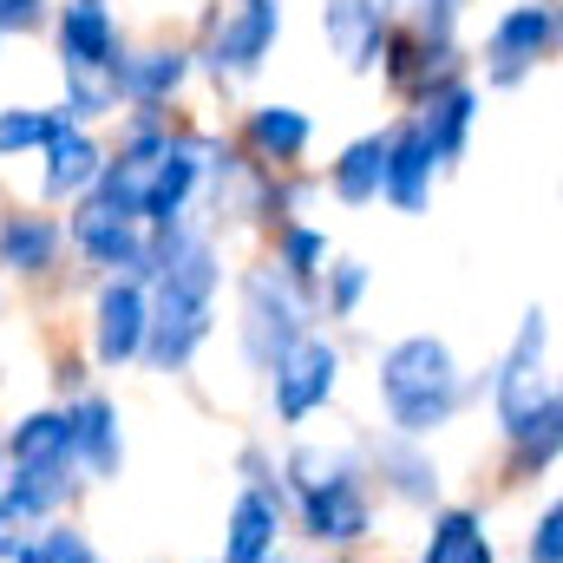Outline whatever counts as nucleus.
I'll use <instances>...</instances> for the list:
<instances>
[{"label":"nucleus","instance_id":"f257e3e1","mask_svg":"<svg viewBox=\"0 0 563 563\" xmlns=\"http://www.w3.org/2000/svg\"><path fill=\"white\" fill-rule=\"evenodd\" d=\"M217 288H223V243L203 223H170L144 230V295H151V328H144V367L151 374H190L203 341L217 334Z\"/></svg>","mask_w":563,"mask_h":563},{"label":"nucleus","instance_id":"f03ea898","mask_svg":"<svg viewBox=\"0 0 563 563\" xmlns=\"http://www.w3.org/2000/svg\"><path fill=\"white\" fill-rule=\"evenodd\" d=\"M374 394H380V413L400 439H432L472 400V387H465V374H459V361L439 334L387 341L380 361H374Z\"/></svg>","mask_w":563,"mask_h":563},{"label":"nucleus","instance_id":"7ed1b4c3","mask_svg":"<svg viewBox=\"0 0 563 563\" xmlns=\"http://www.w3.org/2000/svg\"><path fill=\"white\" fill-rule=\"evenodd\" d=\"M301 334H314V295L295 288V282H282L269 263L243 269V282H236V341H243V361L256 374H269Z\"/></svg>","mask_w":563,"mask_h":563},{"label":"nucleus","instance_id":"20e7f679","mask_svg":"<svg viewBox=\"0 0 563 563\" xmlns=\"http://www.w3.org/2000/svg\"><path fill=\"white\" fill-rule=\"evenodd\" d=\"M551 400H558V387H551V314L544 308H525L511 347L492 367V420H498L505 439H525L531 420Z\"/></svg>","mask_w":563,"mask_h":563},{"label":"nucleus","instance_id":"39448f33","mask_svg":"<svg viewBox=\"0 0 563 563\" xmlns=\"http://www.w3.org/2000/svg\"><path fill=\"white\" fill-rule=\"evenodd\" d=\"M282 498H295V525H301V538L321 544V551H354V544L374 538L367 459H354V465H341V472H328V478H314V485H301V492H282Z\"/></svg>","mask_w":563,"mask_h":563},{"label":"nucleus","instance_id":"423d86ee","mask_svg":"<svg viewBox=\"0 0 563 563\" xmlns=\"http://www.w3.org/2000/svg\"><path fill=\"white\" fill-rule=\"evenodd\" d=\"M282 26H288L282 0H230V13H217L210 33H203V73H210L217 86L256 79V73L269 66V53H276Z\"/></svg>","mask_w":563,"mask_h":563},{"label":"nucleus","instance_id":"0eeeda50","mask_svg":"<svg viewBox=\"0 0 563 563\" xmlns=\"http://www.w3.org/2000/svg\"><path fill=\"white\" fill-rule=\"evenodd\" d=\"M558 33H563L558 0H518V7H505L492 20V33H485V86H498V92L525 86L558 53Z\"/></svg>","mask_w":563,"mask_h":563},{"label":"nucleus","instance_id":"6e6552de","mask_svg":"<svg viewBox=\"0 0 563 563\" xmlns=\"http://www.w3.org/2000/svg\"><path fill=\"white\" fill-rule=\"evenodd\" d=\"M334 394H341V347L328 334H301L276 367H269V413L282 426L314 420Z\"/></svg>","mask_w":563,"mask_h":563},{"label":"nucleus","instance_id":"1a4fd4ad","mask_svg":"<svg viewBox=\"0 0 563 563\" xmlns=\"http://www.w3.org/2000/svg\"><path fill=\"white\" fill-rule=\"evenodd\" d=\"M203 151H210L203 132H170L157 164L144 170V203H139L144 230H170V223L190 217V203L203 197Z\"/></svg>","mask_w":563,"mask_h":563},{"label":"nucleus","instance_id":"9d476101","mask_svg":"<svg viewBox=\"0 0 563 563\" xmlns=\"http://www.w3.org/2000/svg\"><path fill=\"white\" fill-rule=\"evenodd\" d=\"M66 243H73L79 263L99 269V276L144 282V223L119 217V210H106L99 197H79V203H73V217H66Z\"/></svg>","mask_w":563,"mask_h":563},{"label":"nucleus","instance_id":"9b49d317","mask_svg":"<svg viewBox=\"0 0 563 563\" xmlns=\"http://www.w3.org/2000/svg\"><path fill=\"white\" fill-rule=\"evenodd\" d=\"M46 26H53V53H59V79L66 73H112L125 53L112 0H66V7H53Z\"/></svg>","mask_w":563,"mask_h":563},{"label":"nucleus","instance_id":"f8f14e48","mask_svg":"<svg viewBox=\"0 0 563 563\" xmlns=\"http://www.w3.org/2000/svg\"><path fill=\"white\" fill-rule=\"evenodd\" d=\"M144 328H151V295L132 276H106V288L92 295V361L106 374L132 367L144 354Z\"/></svg>","mask_w":563,"mask_h":563},{"label":"nucleus","instance_id":"ddd939ff","mask_svg":"<svg viewBox=\"0 0 563 563\" xmlns=\"http://www.w3.org/2000/svg\"><path fill=\"white\" fill-rule=\"evenodd\" d=\"M472 125H478V86H472L465 73L413 99V132L426 139V151H432V164H439V170H452V164L465 157Z\"/></svg>","mask_w":563,"mask_h":563},{"label":"nucleus","instance_id":"4468645a","mask_svg":"<svg viewBox=\"0 0 563 563\" xmlns=\"http://www.w3.org/2000/svg\"><path fill=\"white\" fill-rule=\"evenodd\" d=\"M197 73V53L190 46H144V53H119L112 66V86H119V106L132 112H164Z\"/></svg>","mask_w":563,"mask_h":563},{"label":"nucleus","instance_id":"2eb2a0df","mask_svg":"<svg viewBox=\"0 0 563 563\" xmlns=\"http://www.w3.org/2000/svg\"><path fill=\"white\" fill-rule=\"evenodd\" d=\"M387 26H394L387 0H321V40L334 46V59L347 73H380Z\"/></svg>","mask_w":563,"mask_h":563},{"label":"nucleus","instance_id":"dca6fc26","mask_svg":"<svg viewBox=\"0 0 563 563\" xmlns=\"http://www.w3.org/2000/svg\"><path fill=\"white\" fill-rule=\"evenodd\" d=\"M282 525H288V498L282 485H243L230 518H223V563H263L282 551Z\"/></svg>","mask_w":563,"mask_h":563},{"label":"nucleus","instance_id":"f3484780","mask_svg":"<svg viewBox=\"0 0 563 563\" xmlns=\"http://www.w3.org/2000/svg\"><path fill=\"white\" fill-rule=\"evenodd\" d=\"M66 420H73V465H79V478L112 485L125 472V420H119V407L106 394H79L66 407Z\"/></svg>","mask_w":563,"mask_h":563},{"label":"nucleus","instance_id":"a211bd4d","mask_svg":"<svg viewBox=\"0 0 563 563\" xmlns=\"http://www.w3.org/2000/svg\"><path fill=\"white\" fill-rule=\"evenodd\" d=\"M66 256V223L46 210H0V269L40 282L59 269Z\"/></svg>","mask_w":563,"mask_h":563},{"label":"nucleus","instance_id":"6ab92c4d","mask_svg":"<svg viewBox=\"0 0 563 563\" xmlns=\"http://www.w3.org/2000/svg\"><path fill=\"white\" fill-rule=\"evenodd\" d=\"M40 151H46V177H40L46 203H79L99 184V170H106V144L92 139L86 125H66V119H59V132Z\"/></svg>","mask_w":563,"mask_h":563},{"label":"nucleus","instance_id":"aec40b11","mask_svg":"<svg viewBox=\"0 0 563 563\" xmlns=\"http://www.w3.org/2000/svg\"><path fill=\"white\" fill-rule=\"evenodd\" d=\"M432 177H439V164H432L426 139L413 132V119L387 125V164H380V197H387L394 210L420 217L426 203H432Z\"/></svg>","mask_w":563,"mask_h":563},{"label":"nucleus","instance_id":"412c9836","mask_svg":"<svg viewBox=\"0 0 563 563\" xmlns=\"http://www.w3.org/2000/svg\"><path fill=\"white\" fill-rule=\"evenodd\" d=\"M73 492H79V472H73V465H13V472L0 478V505H7L20 525H53V518H66Z\"/></svg>","mask_w":563,"mask_h":563},{"label":"nucleus","instance_id":"4be33fe9","mask_svg":"<svg viewBox=\"0 0 563 563\" xmlns=\"http://www.w3.org/2000/svg\"><path fill=\"white\" fill-rule=\"evenodd\" d=\"M308 139H314V119L301 106H250V119H243V151L263 170H295Z\"/></svg>","mask_w":563,"mask_h":563},{"label":"nucleus","instance_id":"5701e85b","mask_svg":"<svg viewBox=\"0 0 563 563\" xmlns=\"http://www.w3.org/2000/svg\"><path fill=\"white\" fill-rule=\"evenodd\" d=\"M374 472H380V485L400 498V505H439V459L426 452V439H400V432H387L380 445H374Z\"/></svg>","mask_w":563,"mask_h":563},{"label":"nucleus","instance_id":"b1692460","mask_svg":"<svg viewBox=\"0 0 563 563\" xmlns=\"http://www.w3.org/2000/svg\"><path fill=\"white\" fill-rule=\"evenodd\" d=\"M420 563H498V544L485 531V511L472 505H439L432 525H426Z\"/></svg>","mask_w":563,"mask_h":563},{"label":"nucleus","instance_id":"393cba45","mask_svg":"<svg viewBox=\"0 0 563 563\" xmlns=\"http://www.w3.org/2000/svg\"><path fill=\"white\" fill-rule=\"evenodd\" d=\"M380 164H387V132H361L334 151L328 164V197L347 203V210H367L380 203Z\"/></svg>","mask_w":563,"mask_h":563},{"label":"nucleus","instance_id":"a878e982","mask_svg":"<svg viewBox=\"0 0 563 563\" xmlns=\"http://www.w3.org/2000/svg\"><path fill=\"white\" fill-rule=\"evenodd\" d=\"M0 445H7V465H73V420L66 407H33L13 420V432H0Z\"/></svg>","mask_w":563,"mask_h":563},{"label":"nucleus","instance_id":"bb28decb","mask_svg":"<svg viewBox=\"0 0 563 563\" xmlns=\"http://www.w3.org/2000/svg\"><path fill=\"white\" fill-rule=\"evenodd\" d=\"M328 230L321 223H308V217H295V223H276V256H269V269L282 282H295V288H308L314 295V282L328 269Z\"/></svg>","mask_w":563,"mask_h":563},{"label":"nucleus","instance_id":"cd10ccee","mask_svg":"<svg viewBox=\"0 0 563 563\" xmlns=\"http://www.w3.org/2000/svg\"><path fill=\"white\" fill-rule=\"evenodd\" d=\"M367 288H374V269L361 256H328V269L314 282V308H328L334 321H354L361 301H367Z\"/></svg>","mask_w":563,"mask_h":563},{"label":"nucleus","instance_id":"c85d7f7f","mask_svg":"<svg viewBox=\"0 0 563 563\" xmlns=\"http://www.w3.org/2000/svg\"><path fill=\"white\" fill-rule=\"evenodd\" d=\"M558 452H563V407L551 400V407L531 420L525 439H511V478H544V472L558 465Z\"/></svg>","mask_w":563,"mask_h":563},{"label":"nucleus","instance_id":"c756f323","mask_svg":"<svg viewBox=\"0 0 563 563\" xmlns=\"http://www.w3.org/2000/svg\"><path fill=\"white\" fill-rule=\"evenodd\" d=\"M59 119L66 125H99V119H119V86L112 73H66V99H59Z\"/></svg>","mask_w":563,"mask_h":563},{"label":"nucleus","instance_id":"7c9ffc66","mask_svg":"<svg viewBox=\"0 0 563 563\" xmlns=\"http://www.w3.org/2000/svg\"><path fill=\"white\" fill-rule=\"evenodd\" d=\"M53 132H59V106H7L0 112V157L40 151Z\"/></svg>","mask_w":563,"mask_h":563},{"label":"nucleus","instance_id":"2f4dec72","mask_svg":"<svg viewBox=\"0 0 563 563\" xmlns=\"http://www.w3.org/2000/svg\"><path fill=\"white\" fill-rule=\"evenodd\" d=\"M33 544H40V563H99L92 538H86L79 525H66V518L40 525V531H33Z\"/></svg>","mask_w":563,"mask_h":563},{"label":"nucleus","instance_id":"473e14b6","mask_svg":"<svg viewBox=\"0 0 563 563\" xmlns=\"http://www.w3.org/2000/svg\"><path fill=\"white\" fill-rule=\"evenodd\" d=\"M525 563H563V511L544 505L531 518V538H525Z\"/></svg>","mask_w":563,"mask_h":563},{"label":"nucleus","instance_id":"72a5a7b5","mask_svg":"<svg viewBox=\"0 0 563 563\" xmlns=\"http://www.w3.org/2000/svg\"><path fill=\"white\" fill-rule=\"evenodd\" d=\"M53 20V0H0V40H26Z\"/></svg>","mask_w":563,"mask_h":563},{"label":"nucleus","instance_id":"f704fd0d","mask_svg":"<svg viewBox=\"0 0 563 563\" xmlns=\"http://www.w3.org/2000/svg\"><path fill=\"white\" fill-rule=\"evenodd\" d=\"M236 472H243V485H282L269 445H243V452H236Z\"/></svg>","mask_w":563,"mask_h":563},{"label":"nucleus","instance_id":"c9c22d12","mask_svg":"<svg viewBox=\"0 0 563 563\" xmlns=\"http://www.w3.org/2000/svg\"><path fill=\"white\" fill-rule=\"evenodd\" d=\"M20 544H26V525L0 505V563H13V551H20Z\"/></svg>","mask_w":563,"mask_h":563},{"label":"nucleus","instance_id":"e433bc0d","mask_svg":"<svg viewBox=\"0 0 563 563\" xmlns=\"http://www.w3.org/2000/svg\"><path fill=\"white\" fill-rule=\"evenodd\" d=\"M263 563H288V558H282V551H276V558H263Z\"/></svg>","mask_w":563,"mask_h":563},{"label":"nucleus","instance_id":"4c0bfd02","mask_svg":"<svg viewBox=\"0 0 563 563\" xmlns=\"http://www.w3.org/2000/svg\"><path fill=\"white\" fill-rule=\"evenodd\" d=\"M0 472H7V445H0Z\"/></svg>","mask_w":563,"mask_h":563}]
</instances>
